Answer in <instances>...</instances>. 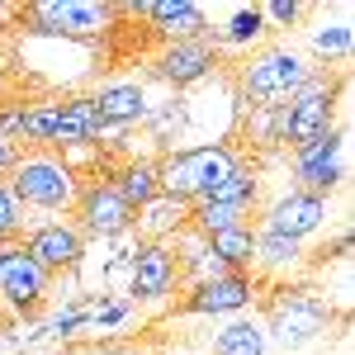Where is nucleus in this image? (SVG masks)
Wrapping results in <instances>:
<instances>
[{
    "label": "nucleus",
    "mask_w": 355,
    "mask_h": 355,
    "mask_svg": "<svg viewBox=\"0 0 355 355\" xmlns=\"http://www.w3.org/2000/svg\"><path fill=\"white\" fill-rule=\"evenodd\" d=\"M327 223V199H313L303 190H289L284 199H275L270 209L261 214V232H279V237H294V242H308L318 227Z\"/></svg>",
    "instance_id": "obj_12"
},
{
    "label": "nucleus",
    "mask_w": 355,
    "mask_h": 355,
    "mask_svg": "<svg viewBox=\"0 0 355 355\" xmlns=\"http://www.w3.org/2000/svg\"><path fill=\"white\" fill-rule=\"evenodd\" d=\"M133 223L147 232V242H171L180 227H190V204H180V199H171V194H157L152 204L137 209Z\"/></svg>",
    "instance_id": "obj_16"
},
{
    "label": "nucleus",
    "mask_w": 355,
    "mask_h": 355,
    "mask_svg": "<svg viewBox=\"0 0 355 355\" xmlns=\"http://www.w3.org/2000/svg\"><path fill=\"white\" fill-rule=\"evenodd\" d=\"M270 327H266V336H275L284 351H299V346H308V341H318L322 331H327V303L318 299L313 289H279L270 299Z\"/></svg>",
    "instance_id": "obj_5"
},
{
    "label": "nucleus",
    "mask_w": 355,
    "mask_h": 355,
    "mask_svg": "<svg viewBox=\"0 0 355 355\" xmlns=\"http://www.w3.org/2000/svg\"><path fill=\"white\" fill-rule=\"evenodd\" d=\"M133 15L152 19V24H157V33H166L171 43H185V38H209V15H204L199 5H185V0H175V5H133Z\"/></svg>",
    "instance_id": "obj_15"
},
{
    "label": "nucleus",
    "mask_w": 355,
    "mask_h": 355,
    "mask_svg": "<svg viewBox=\"0 0 355 355\" xmlns=\"http://www.w3.org/2000/svg\"><path fill=\"white\" fill-rule=\"evenodd\" d=\"M313 48H318V57H346L351 53V24L318 28V33H313Z\"/></svg>",
    "instance_id": "obj_25"
},
{
    "label": "nucleus",
    "mask_w": 355,
    "mask_h": 355,
    "mask_svg": "<svg viewBox=\"0 0 355 355\" xmlns=\"http://www.w3.org/2000/svg\"><path fill=\"white\" fill-rule=\"evenodd\" d=\"M5 33H10V28H5V10H0V48H5Z\"/></svg>",
    "instance_id": "obj_30"
},
{
    "label": "nucleus",
    "mask_w": 355,
    "mask_h": 355,
    "mask_svg": "<svg viewBox=\"0 0 355 355\" xmlns=\"http://www.w3.org/2000/svg\"><path fill=\"white\" fill-rule=\"evenodd\" d=\"M15 162H19V142H10V137H0V171H10Z\"/></svg>",
    "instance_id": "obj_29"
},
{
    "label": "nucleus",
    "mask_w": 355,
    "mask_h": 355,
    "mask_svg": "<svg viewBox=\"0 0 355 355\" xmlns=\"http://www.w3.org/2000/svg\"><path fill=\"white\" fill-rule=\"evenodd\" d=\"M313 71L318 67H308V57L294 48H266L261 57H251V67H242V95L251 110H279L308 85Z\"/></svg>",
    "instance_id": "obj_3"
},
{
    "label": "nucleus",
    "mask_w": 355,
    "mask_h": 355,
    "mask_svg": "<svg viewBox=\"0 0 355 355\" xmlns=\"http://www.w3.org/2000/svg\"><path fill=\"white\" fill-rule=\"evenodd\" d=\"M299 256H303V242L256 227V266H266V270H289V266H299Z\"/></svg>",
    "instance_id": "obj_22"
},
{
    "label": "nucleus",
    "mask_w": 355,
    "mask_h": 355,
    "mask_svg": "<svg viewBox=\"0 0 355 355\" xmlns=\"http://www.w3.org/2000/svg\"><path fill=\"white\" fill-rule=\"evenodd\" d=\"M256 38H266V15L251 10V5L237 10L223 28H209V43H214V48H218V43H256Z\"/></svg>",
    "instance_id": "obj_23"
},
{
    "label": "nucleus",
    "mask_w": 355,
    "mask_h": 355,
    "mask_svg": "<svg viewBox=\"0 0 355 355\" xmlns=\"http://www.w3.org/2000/svg\"><path fill=\"white\" fill-rule=\"evenodd\" d=\"M85 322H90V313H85V308H71V313H67V318H57L48 331H53V336H71V331L85 327Z\"/></svg>",
    "instance_id": "obj_28"
},
{
    "label": "nucleus",
    "mask_w": 355,
    "mask_h": 355,
    "mask_svg": "<svg viewBox=\"0 0 355 355\" xmlns=\"http://www.w3.org/2000/svg\"><path fill=\"white\" fill-rule=\"evenodd\" d=\"M95 110H100V119H105L110 128H128V123H137V119L147 114V95H142V85H133V81L105 85V90L95 95Z\"/></svg>",
    "instance_id": "obj_18"
},
{
    "label": "nucleus",
    "mask_w": 355,
    "mask_h": 355,
    "mask_svg": "<svg viewBox=\"0 0 355 355\" xmlns=\"http://www.w3.org/2000/svg\"><path fill=\"white\" fill-rule=\"evenodd\" d=\"M237 166H242V152L232 142H214V147H190V152H175L171 162H157V180H162V194L180 199V204H199Z\"/></svg>",
    "instance_id": "obj_2"
},
{
    "label": "nucleus",
    "mask_w": 355,
    "mask_h": 355,
    "mask_svg": "<svg viewBox=\"0 0 355 355\" xmlns=\"http://www.w3.org/2000/svg\"><path fill=\"white\" fill-rule=\"evenodd\" d=\"M180 256L171 242H137L133 251V279H128V303H157L175 289L180 279Z\"/></svg>",
    "instance_id": "obj_8"
},
{
    "label": "nucleus",
    "mask_w": 355,
    "mask_h": 355,
    "mask_svg": "<svg viewBox=\"0 0 355 355\" xmlns=\"http://www.w3.org/2000/svg\"><path fill=\"white\" fill-rule=\"evenodd\" d=\"M53 294V275L43 270L24 242H0V303L19 318H38Z\"/></svg>",
    "instance_id": "obj_4"
},
{
    "label": "nucleus",
    "mask_w": 355,
    "mask_h": 355,
    "mask_svg": "<svg viewBox=\"0 0 355 355\" xmlns=\"http://www.w3.org/2000/svg\"><path fill=\"white\" fill-rule=\"evenodd\" d=\"M251 218H256V209H242V204H214V199L190 204L194 237H214V232H227V227H251Z\"/></svg>",
    "instance_id": "obj_19"
},
{
    "label": "nucleus",
    "mask_w": 355,
    "mask_h": 355,
    "mask_svg": "<svg viewBox=\"0 0 355 355\" xmlns=\"http://www.w3.org/2000/svg\"><path fill=\"white\" fill-rule=\"evenodd\" d=\"M256 299V279L251 275H218V279H199L190 299L180 303V313H204V318H223V313H242Z\"/></svg>",
    "instance_id": "obj_13"
},
{
    "label": "nucleus",
    "mask_w": 355,
    "mask_h": 355,
    "mask_svg": "<svg viewBox=\"0 0 355 355\" xmlns=\"http://www.w3.org/2000/svg\"><path fill=\"white\" fill-rule=\"evenodd\" d=\"M128 313H133V303H128V299H123V303H110V308H100V313H95V327H100V331H105V327H119Z\"/></svg>",
    "instance_id": "obj_27"
},
{
    "label": "nucleus",
    "mask_w": 355,
    "mask_h": 355,
    "mask_svg": "<svg viewBox=\"0 0 355 355\" xmlns=\"http://www.w3.org/2000/svg\"><path fill=\"white\" fill-rule=\"evenodd\" d=\"M24 251L43 266L48 275H62V270H76L85 256V232L76 223H38L33 232L24 237Z\"/></svg>",
    "instance_id": "obj_11"
},
{
    "label": "nucleus",
    "mask_w": 355,
    "mask_h": 355,
    "mask_svg": "<svg viewBox=\"0 0 355 355\" xmlns=\"http://www.w3.org/2000/svg\"><path fill=\"white\" fill-rule=\"evenodd\" d=\"M114 15L119 5H90V0H43L19 10L28 33H57V38H95L110 28Z\"/></svg>",
    "instance_id": "obj_6"
},
{
    "label": "nucleus",
    "mask_w": 355,
    "mask_h": 355,
    "mask_svg": "<svg viewBox=\"0 0 355 355\" xmlns=\"http://www.w3.org/2000/svg\"><path fill=\"white\" fill-rule=\"evenodd\" d=\"M218 67V53L209 38H185V43H171L162 57H157V76L171 85H194L204 81L209 71Z\"/></svg>",
    "instance_id": "obj_14"
},
{
    "label": "nucleus",
    "mask_w": 355,
    "mask_h": 355,
    "mask_svg": "<svg viewBox=\"0 0 355 355\" xmlns=\"http://www.w3.org/2000/svg\"><path fill=\"white\" fill-rule=\"evenodd\" d=\"M261 15H266V19H275V24H299L303 19V5L299 0H275V5H266V10H261Z\"/></svg>",
    "instance_id": "obj_26"
},
{
    "label": "nucleus",
    "mask_w": 355,
    "mask_h": 355,
    "mask_svg": "<svg viewBox=\"0 0 355 355\" xmlns=\"http://www.w3.org/2000/svg\"><path fill=\"white\" fill-rule=\"evenodd\" d=\"M15 199L28 209H43V214H62V209H76V194H81V180L76 171L62 162V152L53 147H33V152H19V162L10 166V180H5Z\"/></svg>",
    "instance_id": "obj_1"
},
{
    "label": "nucleus",
    "mask_w": 355,
    "mask_h": 355,
    "mask_svg": "<svg viewBox=\"0 0 355 355\" xmlns=\"http://www.w3.org/2000/svg\"><path fill=\"white\" fill-rule=\"evenodd\" d=\"M114 190L123 194V204L128 209H142V204H152L157 194H162V180H157V162H128L119 175H114Z\"/></svg>",
    "instance_id": "obj_21"
},
{
    "label": "nucleus",
    "mask_w": 355,
    "mask_h": 355,
    "mask_svg": "<svg viewBox=\"0 0 355 355\" xmlns=\"http://www.w3.org/2000/svg\"><path fill=\"white\" fill-rule=\"evenodd\" d=\"M266 346H270L266 322H256V318H232V322L218 331L214 355H266Z\"/></svg>",
    "instance_id": "obj_20"
},
{
    "label": "nucleus",
    "mask_w": 355,
    "mask_h": 355,
    "mask_svg": "<svg viewBox=\"0 0 355 355\" xmlns=\"http://www.w3.org/2000/svg\"><path fill=\"white\" fill-rule=\"evenodd\" d=\"M294 180L313 199H327L341 185V133L336 128L313 137V142H303V147H294Z\"/></svg>",
    "instance_id": "obj_10"
},
{
    "label": "nucleus",
    "mask_w": 355,
    "mask_h": 355,
    "mask_svg": "<svg viewBox=\"0 0 355 355\" xmlns=\"http://www.w3.org/2000/svg\"><path fill=\"white\" fill-rule=\"evenodd\" d=\"M204 246H209V256L223 270H232V275H251V266H256V227L214 232V237H204Z\"/></svg>",
    "instance_id": "obj_17"
},
{
    "label": "nucleus",
    "mask_w": 355,
    "mask_h": 355,
    "mask_svg": "<svg viewBox=\"0 0 355 355\" xmlns=\"http://www.w3.org/2000/svg\"><path fill=\"white\" fill-rule=\"evenodd\" d=\"M336 90H341V85L331 81V76L313 71L308 85L284 105V142L303 147V142H313V137L331 133V128H336V123H331V114H336Z\"/></svg>",
    "instance_id": "obj_7"
},
{
    "label": "nucleus",
    "mask_w": 355,
    "mask_h": 355,
    "mask_svg": "<svg viewBox=\"0 0 355 355\" xmlns=\"http://www.w3.org/2000/svg\"><path fill=\"white\" fill-rule=\"evenodd\" d=\"M24 223H28L24 204H19V199H15V190L0 180V242H15V237L24 232Z\"/></svg>",
    "instance_id": "obj_24"
},
{
    "label": "nucleus",
    "mask_w": 355,
    "mask_h": 355,
    "mask_svg": "<svg viewBox=\"0 0 355 355\" xmlns=\"http://www.w3.org/2000/svg\"><path fill=\"white\" fill-rule=\"evenodd\" d=\"M76 227H81L85 237H119V232H128L133 227V209L123 204V194L114 190V180L105 175V180H90V185H81V194H76Z\"/></svg>",
    "instance_id": "obj_9"
}]
</instances>
